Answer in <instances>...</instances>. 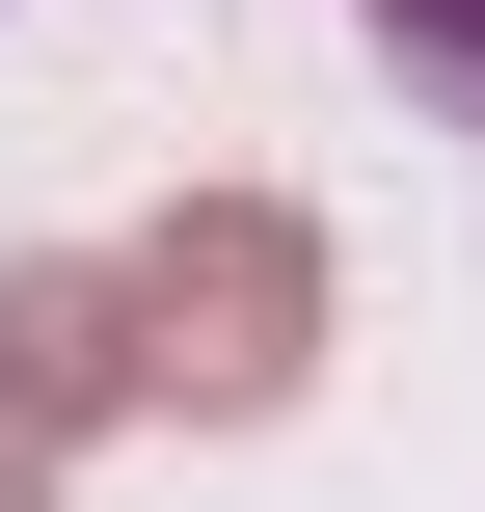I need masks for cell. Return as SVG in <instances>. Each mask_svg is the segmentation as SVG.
I'll use <instances>...</instances> for the list:
<instances>
[{"label":"cell","mask_w":485,"mask_h":512,"mask_svg":"<svg viewBox=\"0 0 485 512\" xmlns=\"http://www.w3.org/2000/svg\"><path fill=\"white\" fill-rule=\"evenodd\" d=\"M297 351H324V243L270 216V189H189L162 243H135V405H297Z\"/></svg>","instance_id":"6da1fadb"},{"label":"cell","mask_w":485,"mask_h":512,"mask_svg":"<svg viewBox=\"0 0 485 512\" xmlns=\"http://www.w3.org/2000/svg\"><path fill=\"white\" fill-rule=\"evenodd\" d=\"M0 512H27V459H0Z\"/></svg>","instance_id":"277c9868"},{"label":"cell","mask_w":485,"mask_h":512,"mask_svg":"<svg viewBox=\"0 0 485 512\" xmlns=\"http://www.w3.org/2000/svg\"><path fill=\"white\" fill-rule=\"evenodd\" d=\"M108 405H135V243H108V270H81V243L0 270V459H54V432H108Z\"/></svg>","instance_id":"7a4b0ae2"},{"label":"cell","mask_w":485,"mask_h":512,"mask_svg":"<svg viewBox=\"0 0 485 512\" xmlns=\"http://www.w3.org/2000/svg\"><path fill=\"white\" fill-rule=\"evenodd\" d=\"M378 54H405L432 108H485V0H378Z\"/></svg>","instance_id":"3957f363"}]
</instances>
